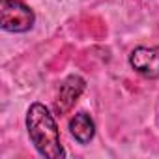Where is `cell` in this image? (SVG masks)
I'll list each match as a JSON object with an SVG mask.
<instances>
[{
    "label": "cell",
    "instance_id": "1",
    "mask_svg": "<svg viewBox=\"0 0 159 159\" xmlns=\"http://www.w3.org/2000/svg\"><path fill=\"white\" fill-rule=\"evenodd\" d=\"M26 129H28V137H30L34 148L43 157L60 159L66 155V152L60 144L58 125L45 105H41V103L30 105V109L26 112Z\"/></svg>",
    "mask_w": 159,
    "mask_h": 159
},
{
    "label": "cell",
    "instance_id": "2",
    "mask_svg": "<svg viewBox=\"0 0 159 159\" xmlns=\"http://www.w3.org/2000/svg\"><path fill=\"white\" fill-rule=\"evenodd\" d=\"M34 11L21 0H0V26L6 32H26L32 28Z\"/></svg>",
    "mask_w": 159,
    "mask_h": 159
},
{
    "label": "cell",
    "instance_id": "3",
    "mask_svg": "<svg viewBox=\"0 0 159 159\" xmlns=\"http://www.w3.org/2000/svg\"><path fill=\"white\" fill-rule=\"evenodd\" d=\"M131 67L146 79L159 77V47H137L129 54Z\"/></svg>",
    "mask_w": 159,
    "mask_h": 159
},
{
    "label": "cell",
    "instance_id": "4",
    "mask_svg": "<svg viewBox=\"0 0 159 159\" xmlns=\"http://www.w3.org/2000/svg\"><path fill=\"white\" fill-rule=\"evenodd\" d=\"M84 90V79L79 75H69L66 81L60 84L58 96L54 99V111L58 114H66L71 111V107L75 105V101L79 99V96Z\"/></svg>",
    "mask_w": 159,
    "mask_h": 159
},
{
    "label": "cell",
    "instance_id": "5",
    "mask_svg": "<svg viewBox=\"0 0 159 159\" xmlns=\"http://www.w3.org/2000/svg\"><path fill=\"white\" fill-rule=\"evenodd\" d=\"M69 133L75 137V140H79L81 144H88L94 139L96 124L90 118V114H86V112H77L69 120Z\"/></svg>",
    "mask_w": 159,
    "mask_h": 159
}]
</instances>
